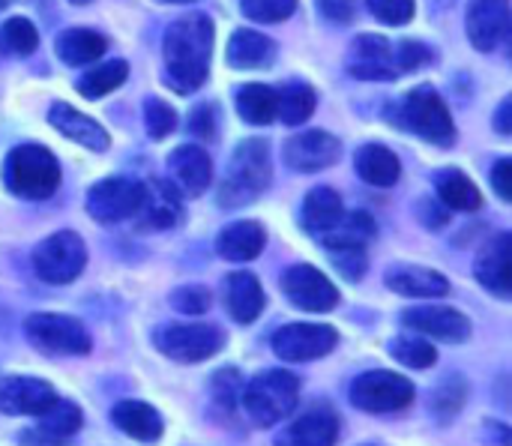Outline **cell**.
I'll return each instance as SVG.
<instances>
[{"mask_svg":"<svg viewBox=\"0 0 512 446\" xmlns=\"http://www.w3.org/2000/svg\"><path fill=\"white\" fill-rule=\"evenodd\" d=\"M213 54V21L201 12H189L177 18L165 30L162 57L168 87L177 93H195L210 72Z\"/></svg>","mask_w":512,"mask_h":446,"instance_id":"6da1fadb","label":"cell"},{"mask_svg":"<svg viewBox=\"0 0 512 446\" xmlns=\"http://www.w3.org/2000/svg\"><path fill=\"white\" fill-rule=\"evenodd\" d=\"M300 402V378L285 369H270L255 375L240 390V405L252 426L273 429L276 423L288 420Z\"/></svg>","mask_w":512,"mask_h":446,"instance_id":"7a4b0ae2","label":"cell"},{"mask_svg":"<svg viewBox=\"0 0 512 446\" xmlns=\"http://www.w3.org/2000/svg\"><path fill=\"white\" fill-rule=\"evenodd\" d=\"M273 177L270 165V144L264 138H246L228 165V174L219 186V204L222 207H243L255 201Z\"/></svg>","mask_w":512,"mask_h":446,"instance_id":"3957f363","label":"cell"},{"mask_svg":"<svg viewBox=\"0 0 512 446\" xmlns=\"http://www.w3.org/2000/svg\"><path fill=\"white\" fill-rule=\"evenodd\" d=\"M3 183L12 195L27 201L51 198L60 186V162L45 147L21 144L3 162Z\"/></svg>","mask_w":512,"mask_h":446,"instance_id":"277c9868","label":"cell"},{"mask_svg":"<svg viewBox=\"0 0 512 446\" xmlns=\"http://www.w3.org/2000/svg\"><path fill=\"white\" fill-rule=\"evenodd\" d=\"M390 120L399 123L402 129L432 141V144H453L456 138V126L450 117V108L444 105L441 93L432 87H414L399 105L396 111H390Z\"/></svg>","mask_w":512,"mask_h":446,"instance_id":"5b68a950","label":"cell"},{"mask_svg":"<svg viewBox=\"0 0 512 446\" xmlns=\"http://www.w3.org/2000/svg\"><path fill=\"white\" fill-rule=\"evenodd\" d=\"M27 342L45 357H84L90 354L93 342L81 321L54 312H36L24 321Z\"/></svg>","mask_w":512,"mask_h":446,"instance_id":"8992f818","label":"cell"},{"mask_svg":"<svg viewBox=\"0 0 512 446\" xmlns=\"http://www.w3.org/2000/svg\"><path fill=\"white\" fill-rule=\"evenodd\" d=\"M87 267V246L75 231H57L33 249V273L48 285H69Z\"/></svg>","mask_w":512,"mask_h":446,"instance_id":"52a82bcc","label":"cell"},{"mask_svg":"<svg viewBox=\"0 0 512 446\" xmlns=\"http://www.w3.org/2000/svg\"><path fill=\"white\" fill-rule=\"evenodd\" d=\"M153 345L174 363H204L225 345V333L216 324H165L156 330Z\"/></svg>","mask_w":512,"mask_h":446,"instance_id":"ba28073f","label":"cell"},{"mask_svg":"<svg viewBox=\"0 0 512 446\" xmlns=\"http://www.w3.org/2000/svg\"><path fill=\"white\" fill-rule=\"evenodd\" d=\"M417 390L408 378L396 372H366L351 384V405L366 414H393L405 411L414 402Z\"/></svg>","mask_w":512,"mask_h":446,"instance_id":"9c48e42d","label":"cell"},{"mask_svg":"<svg viewBox=\"0 0 512 446\" xmlns=\"http://www.w3.org/2000/svg\"><path fill=\"white\" fill-rule=\"evenodd\" d=\"M141 201H144V183L132 177H108L87 192V213L102 225H114L132 219Z\"/></svg>","mask_w":512,"mask_h":446,"instance_id":"30bf717a","label":"cell"},{"mask_svg":"<svg viewBox=\"0 0 512 446\" xmlns=\"http://www.w3.org/2000/svg\"><path fill=\"white\" fill-rule=\"evenodd\" d=\"M270 345L285 363H309L327 357L339 345V333L327 324H288L273 333Z\"/></svg>","mask_w":512,"mask_h":446,"instance_id":"8fae6325","label":"cell"},{"mask_svg":"<svg viewBox=\"0 0 512 446\" xmlns=\"http://www.w3.org/2000/svg\"><path fill=\"white\" fill-rule=\"evenodd\" d=\"M282 294L303 312H330L339 303V288L312 264H294L282 273Z\"/></svg>","mask_w":512,"mask_h":446,"instance_id":"7c38bea8","label":"cell"},{"mask_svg":"<svg viewBox=\"0 0 512 446\" xmlns=\"http://www.w3.org/2000/svg\"><path fill=\"white\" fill-rule=\"evenodd\" d=\"M57 399L54 387L30 375H3L0 378V414L6 417H36Z\"/></svg>","mask_w":512,"mask_h":446,"instance_id":"4fadbf2b","label":"cell"},{"mask_svg":"<svg viewBox=\"0 0 512 446\" xmlns=\"http://www.w3.org/2000/svg\"><path fill=\"white\" fill-rule=\"evenodd\" d=\"M339 156H342L339 138H333V135L324 132V129H306V132H297V135H291V138L285 141V162H288L294 171H303V174L324 171V168H330Z\"/></svg>","mask_w":512,"mask_h":446,"instance_id":"5bb4252c","label":"cell"},{"mask_svg":"<svg viewBox=\"0 0 512 446\" xmlns=\"http://www.w3.org/2000/svg\"><path fill=\"white\" fill-rule=\"evenodd\" d=\"M402 324L420 336H432L438 342L459 345L471 336V321L450 306H414L402 312Z\"/></svg>","mask_w":512,"mask_h":446,"instance_id":"9a60e30c","label":"cell"},{"mask_svg":"<svg viewBox=\"0 0 512 446\" xmlns=\"http://www.w3.org/2000/svg\"><path fill=\"white\" fill-rule=\"evenodd\" d=\"M348 72L354 78H360V81H390V78H396L399 69H396L393 45L384 36H375V33L357 36L354 45H351Z\"/></svg>","mask_w":512,"mask_h":446,"instance_id":"2e32d148","label":"cell"},{"mask_svg":"<svg viewBox=\"0 0 512 446\" xmlns=\"http://www.w3.org/2000/svg\"><path fill=\"white\" fill-rule=\"evenodd\" d=\"M510 33V0H471L468 39L477 51H495Z\"/></svg>","mask_w":512,"mask_h":446,"instance_id":"e0dca14e","label":"cell"},{"mask_svg":"<svg viewBox=\"0 0 512 446\" xmlns=\"http://www.w3.org/2000/svg\"><path fill=\"white\" fill-rule=\"evenodd\" d=\"M336 441H339V417L327 405L300 414L276 435V446H336Z\"/></svg>","mask_w":512,"mask_h":446,"instance_id":"ac0fdd59","label":"cell"},{"mask_svg":"<svg viewBox=\"0 0 512 446\" xmlns=\"http://www.w3.org/2000/svg\"><path fill=\"white\" fill-rule=\"evenodd\" d=\"M138 228L141 231H168L183 219L180 189L168 180H153L144 186V201L138 207Z\"/></svg>","mask_w":512,"mask_h":446,"instance_id":"d6986e66","label":"cell"},{"mask_svg":"<svg viewBox=\"0 0 512 446\" xmlns=\"http://www.w3.org/2000/svg\"><path fill=\"white\" fill-rule=\"evenodd\" d=\"M474 276L477 282L498 294V297H510L512 291V237L504 231L498 237H492L483 252L477 255V264H474Z\"/></svg>","mask_w":512,"mask_h":446,"instance_id":"ffe728a7","label":"cell"},{"mask_svg":"<svg viewBox=\"0 0 512 446\" xmlns=\"http://www.w3.org/2000/svg\"><path fill=\"white\" fill-rule=\"evenodd\" d=\"M168 171H171V183L180 189V195L198 198L210 186L213 162H210V156L201 147L186 144V147H177L168 156Z\"/></svg>","mask_w":512,"mask_h":446,"instance_id":"44dd1931","label":"cell"},{"mask_svg":"<svg viewBox=\"0 0 512 446\" xmlns=\"http://www.w3.org/2000/svg\"><path fill=\"white\" fill-rule=\"evenodd\" d=\"M48 123H51L60 135H66L69 141H75V144H81V147H87V150H93V153H102V150H108V144H111L108 132H105L93 117L75 111V108L66 105V102L51 105Z\"/></svg>","mask_w":512,"mask_h":446,"instance_id":"7402d4cb","label":"cell"},{"mask_svg":"<svg viewBox=\"0 0 512 446\" xmlns=\"http://www.w3.org/2000/svg\"><path fill=\"white\" fill-rule=\"evenodd\" d=\"M111 420H114V426H117L126 438L141 441V444H153V441H159L162 432H165L162 414H159L153 405L138 402V399H123V402H117L114 411H111Z\"/></svg>","mask_w":512,"mask_h":446,"instance_id":"603a6c76","label":"cell"},{"mask_svg":"<svg viewBox=\"0 0 512 446\" xmlns=\"http://www.w3.org/2000/svg\"><path fill=\"white\" fill-rule=\"evenodd\" d=\"M387 288L402 294V297H417V300H432V297H447L450 294V282L447 276H441L438 270L429 267H393L387 270Z\"/></svg>","mask_w":512,"mask_h":446,"instance_id":"cb8c5ba5","label":"cell"},{"mask_svg":"<svg viewBox=\"0 0 512 446\" xmlns=\"http://www.w3.org/2000/svg\"><path fill=\"white\" fill-rule=\"evenodd\" d=\"M225 309L237 324L258 321V315L264 312V288H261V282L246 270L231 273L225 279Z\"/></svg>","mask_w":512,"mask_h":446,"instance_id":"d4e9b609","label":"cell"},{"mask_svg":"<svg viewBox=\"0 0 512 446\" xmlns=\"http://www.w3.org/2000/svg\"><path fill=\"white\" fill-rule=\"evenodd\" d=\"M267 243V231L261 222H231L228 228H222V234L216 237V252L225 258V261H234V264H243V261H255L261 255Z\"/></svg>","mask_w":512,"mask_h":446,"instance_id":"484cf974","label":"cell"},{"mask_svg":"<svg viewBox=\"0 0 512 446\" xmlns=\"http://www.w3.org/2000/svg\"><path fill=\"white\" fill-rule=\"evenodd\" d=\"M36 429L33 435L39 441H48V444H60L66 438H72L81 426H84V414L75 402H66V399H54L42 414H36Z\"/></svg>","mask_w":512,"mask_h":446,"instance_id":"4316f807","label":"cell"},{"mask_svg":"<svg viewBox=\"0 0 512 446\" xmlns=\"http://www.w3.org/2000/svg\"><path fill=\"white\" fill-rule=\"evenodd\" d=\"M276 57V45L270 36L255 33V30H234L231 42H228V63L234 69H264L270 66Z\"/></svg>","mask_w":512,"mask_h":446,"instance_id":"83f0119b","label":"cell"},{"mask_svg":"<svg viewBox=\"0 0 512 446\" xmlns=\"http://www.w3.org/2000/svg\"><path fill=\"white\" fill-rule=\"evenodd\" d=\"M354 162H357V174H360L366 183L381 186V189L396 186L399 177H402V162H399V156H396L390 147H384V144H366V147H360V153H357Z\"/></svg>","mask_w":512,"mask_h":446,"instance_id":"f1b7e54d","label":"cell"},{"mask_svg":"<svg viewBox=\"0 0 512 446\" xmlns=\"http://www.w3.org/2000/svg\"><path fill=\"white\" fill-rule=\"evenodd\" d=\"M342 213H345V207H342L339 192H333L330 186H315V189L306 195V201H303L300 219H303V228H306L309 234L321 237V234H327V231L342 219Z\"/></svg>","mask_w":512,"mask_h":446,"instance_id":"f546056e","label":"cell"},{"mask_svg":"<svg viewBox=\"0 0 512 446\" xmlns=\"http://www.w3.org/2000/svg\"><path fill=\"white\" fill-rule=\"evenodd\" d=\"M54 48L66 66H84V63H93L105 54L108 39L96 30H87V27H69L57 36Z\"/></svg>","mask_w":512,"mask_h":446,"instance_id":"4dcf8cb0","label":"cell"},{"mask_svg":"<svg viewBox=\"0 0 512 446\" xmlns=\"http://www.w3.org/2000/svg\"><path fill=\"white\" fill-rule=\"evenodd\" d=\"M375 237V219L363 210L357 213H342V219L327 231L321 234V243L324 249H366V243Z\"/></svg>","mask_w":512,"mask_h":446,"instance_id":"1f68e13d","label":"cell"},{"mask_svg":"<svg viewBox=\"0 0 512 446\" xmlns=\"http://www.w3.org/2000/svg\"><path fill=\"white\" fill-rule=\"evenodd\" d=\"M435 186H438L441 204L450 207V210H465V213H471V210H480V204H483L480 189H477L474 180H468V174H462L459 168L441 171L438 180H435Z\"/></svg>","mask_w":512,"mask_h":446,"instance_id":"d6a6232c","label":"cell"},{"mask_svg":"<svg viewBox=\"0 0 512 446\" xmlns=\"http://www.w3.org/2000/svg\"><path fill=\"white\" fill-rule=\"evenodd\" d=\"M318 99H315V90L303 81H294L288 84L282 93H276V114L282 117V123L288 126H300L312 117Z\"/></svg>","mask_w":512,"mask_h":446,"instance_id":"836d02e7","label":"cell"},{"mask_svg":"<svg viewBox=\"0 0 512 446\" xmlns=\"http://www.w3.org/2000/svg\"><path fill=\"white\" fill-rule=\"evenodd\" d=\"M237 111L246 123L264 126L276 117V90L264 84H246L237 90Z\"/></svg>","mask_w":512,"mask_h":446,"instance_id":"e575fe53","label":"cell"},{"mask_svg":"<svg viewBox=\"0 0 512 446\" xmlns=\"http://www.w3.org/2000/svg\"><path fill=\"white\" fill-rule=\"evenodd\" d=\"M126 75H129V63L126 60H108V63H102L96 69H90L75 87H78L81 96L99 99V96H108L111 90H117L126 81Z\"/></svg>","mask_w":512,"mask_h":446,"instance_id":"d590c367","label":"cell"},{"mask_svg":"<svg viewBox=\"0 0 512 446\" xmlns=\"http://www.w3.org/2000/svg\"><path fill=\"white\" fill-rule=\"evenodd\" d=\"M390 354H393L402 366H408V369H429V366L438 363L435 345H429L420 333H408V336L393 339Z\"/></svg>","mask_w":512,"mask_h":446,"instance_id":"8d00e7d4","label":"cell"},{"mask_svg":"<svg viewBox=\"0 0 512 446\" xmlns=\"http://www.w3.org/2000/svg\"><path fill=\"white\" fill-rule=\"evenodd\" d=\"M0 39H3V48L12 51V54H30V51H36V45H39L36 27H33L27 18H21V15L9 18V21L3 24Z\"/></svg>","mask_w":512,"mask_h":446,"instance_id":"74e56055","label":"cell"},{"mask_svg":"<svg viewBox=\"0 0 512 446\" xmlns=\"http://www.w3.org/2000/svg\"><path fill=\"white\" fill-rule=\"evenodd\" d=\"M465 399H468V384L459 378V375H453V378H447L438 390H435V396H432V408H435V414L438 417H453V414H459L462 411V405H465Z\"/></svg>","mask_w":512,"mask_h":446,"instance_id":"f35d334b","label":"cell"},{"mask_svg":"<svg viewBox=\"0 0 512 446\" xmlns=\"http://www.w3.org/2000/svg\"><path fill=\"white\" fill-rule=\"evenodd\" d=\"M240 9L246 18L261 21V24H276L294 15L297 0H240Z\"/></svg>","mask_w":512,"mask_h":446,"instance_id":"ab89813d","label":"cell"},{"mask_svg":"<svg viewBox=\"0 0 512 446\" xmlns=\"http://www.w3.org/2000/svg\"><path fill=\"white\" fill-rule=\"evenodd\" d=\"M144 120H147L150 138H168L177 129V111L168 102H162V99H147Z\"/></svg>","mask_w":512,"mask_h":446,"instance_id":"60d3db41","label":"cell"},{"mask_svg":"<svg viewBox=\"0 0 512 446\" xmlns=\"http://www.w3.org/2000/svg\"><path fill=\"white\" fill-rule=\"evenodd\" d=\"M240 375L237 369H222L213 375V402L222 408V411H234V405L240 402Z\"/></svg>","mask_w":512,"mask_h":446,"instance_id":"b9f144b4","label":"cell"},{"mask_svg":"<svg viewBox=\"0 0 512 446\" xmlns=\"http://www.w3.org/2000/svg\"><path fill=\"white\" fill-rule=\"evenodd\" d=\"M330 252V261H333V267L348 279V282H360L363 279V273H366V249H354V246H348V249H327Z\"/></svg>","mask_w":512,"mask_h":446,"instance_id":"7bdbcfd3","label":"cell"},{"mask_svg":"<svg viewBox=\"0 0 512 446\" xmlns=\"http://www.w3.org/2000/svg\"><path fill=\"white\" fill-rule=\"evenodd\" d=\"M171 306L183 315H204L210 309V291L204 285H183L171 294Z\"/></svg>","mask_w":512,"mask_h":446,"instance_id":"ee69618b","label":"cell"},{"mask_svg":"<svg viewBox=\"0 0 512 446\" xmlns=\"http://www.w3.org/2000/svg\"><path fill=\"white\" fill-rule=\"evenodd\" d=\"M372 15L390 27L408 24L414 18V0H366Z\"/></svg>","mask_w":512,"mask_h":446,"instance_id":"f6af8a7d","label":"cell"},{"mask_svg":"<svg viewBox=\"0 0 512 446\" xmlns=\"http://www.w3.org/2000/svg\"><path fill=\"white\" fill-rule=\"evenodd\" d=\"M393 57H396V69L399 72H414V69H423V66L432 63V48H426L423 42L405 39V42L396 45Z\"/></svg>","mask_w":512,"mask_h":446,"instance_id":"bcb514c9","label":"cell"},{"mask_svg":"<svg viewBox=\"0 0 512 446\" xmlns=\"http://www.w3.org/2000/svg\"><path fill=\"white\" fill-rule=\"evenodd\" d=\"M318 6H321V15H327L336 24H348L357 15V3L354 0H318Z\"/></svg>","mask_w":512,"mask_h":446,"instance_id":"7dc6e473","label":"cell"},{"mask_svg":"<svg viewBox=\"0 0 512 446\" xmlns=\"http://www.w3.org/2000/svg\"><path fill=\"white\" fill-rule=\"evenodd\" d=\"M189 129H192L198 138H213V132H216L213 108H210V105H198V108L189 114Z\"/></svg>","mask_w":512,"mask_h":446,"instance_id":"c3c4849f","label":"cell"},{"mask_svg":"<svg viewBox=\"0 0 512 446\" xmlns=\"http://www.w3.org/2000/svg\"><path fill=\"white\" fill-rule=\"evenodd\" d=\"M417 216H420V219L426 222V228H432V231H438V228L447 225V210H444V204H441V201H432V198H423V201H420Z\"/></svg>","mask_w":512,"mask_h":446,"instance_id":"681fc988","label":"cell"},{"mask_svg":"<svg viewBox=\"0 0 512 446\" xmlns=\"http://www.w3.org/2000/svg\"><path fill=\"white\" fill-rule=\"evenodd\" d=\"M492 186H495V192H498L504 201H510L512 198V162L510 159H498V162L492 165Z\"/></svg>","mask_w":512,"mask_h":446,"instance_id":"f907efd6","label":"cell"},{"mask_svg":"<svg viewBox=\"0 0 512 446\" xmlns=\"http://www.w3.org/2000/svg\"><path fill=\"white\" fill-rule=\"evenodd\" d=\"M510 114H512V102L510 99H504V102H501V108H498V114H495V126H498V132H501V135H510L512 132Z\"/></svg>","mask_w":512,"mask_h":446,"instance_id":"816d5d0a","label":"cell"},{"mask_svg":"<svg viewBox=\"0 0 512 446\" xmlns=\"http://www.w3.org/2000/svg\"><path fill=\"white\" fill-rule=\"evenodd\" d=\"M159 3H192V0H159Z\"/></svg>","mask_w":512,"mask_h":446,"instance_id":"f5cc1de1","label":"cell"},{"mask_svg":"<svg viewBox=\"0 0 512 446\" xmlns=\"http://www.w3.org/2000/svg\"><path fill=\"white\" fill-rule=\"evenodd\" d=\"M72 3H90V0H72Z\"/></svg>","mask_w":512,"mask_h":446,"instance_id":"db71d44e","label":"cell"}]
</instances>
